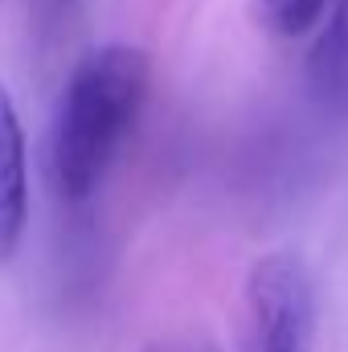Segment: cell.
<instances>
[{"instance_id": "6da1fadb", "label": "cell", "mask_w": 348, "mask_h": 352, "mask_svg": "<svg viewBox=\"0 0 348 352\" xmlns=\"http://www.w3.org/2000/svg\"><path fill=\"white\" fill-rule=\"evenodd\" d=\"M148 94V54L135 45L90 50L66 78L54 119V180L78 205L98 188Z\"/></svg>"}, {"instance_id": "7a4b0ae2", "label": "cell", "mask_w": 348, "mask_h": 352, "mask_svg": "<svg viewBox=\"0 0 348 352\" xmlns=\"http://www.w3.org/2000/svg\"><path fill=\"white\" fill-rule=\"evenodd\" d=\"M316 287L287 250L262 254L246 274V352H312Z\"/></svg>"}, {"instance_id": "3957f363", "label": "cell", "mask_w": 348, "mask_h": 352, "mask_svg": "<svg viewBox=\"0 0 348 352\" xmlns=\"http://www.w3.org/2000/svg\"><path fill=\"white\" fill-rule=\"evenodd\" d=\"M29 221V152L17 102L0 82V258H8Z\"/></svg>"}, {"instance_id": "277c9868", "label": "cell", "mask_w": 348, "mask_h": 352, "mask_svg": "<svg viewBox=\"0 0 348 352\" xmlns=\"http://www.w3.org/2000/svg\"><path fill=\"white\" fill-rule=\"evenodd\" d=\"M262 8H266V21L274 25V33L299 37L320 21L324 0H262Z\"/></svg>"}, {"instance_id": "5b68a950", "label": "cell", "mask_w": 348, "mask_h": 352, "mask_svg": "<svg viewBox=\"0 0 348 352\" xmlns=\"http://www.w3.org/2000/svg\"><path fill=\"white\" fill-rule=\"evenodd\" d=\"M144 352H184V349H173V344H152V349H144Z\"/></svg>"}, {"instance_id": "8992f818", "label": "cell", "mask_w": 348, "mask_h": 352, "mask_svg": "<svg viewBox=\"0 0 348 352\" xmlns=\"http://www.w3.org/2000/svg\"><path fill=\"white\" fill-rule=\"evenodd\" d=\"M54 4H58V8H62V4H66V0H54Z\"/></svg>"}]
</instances>
